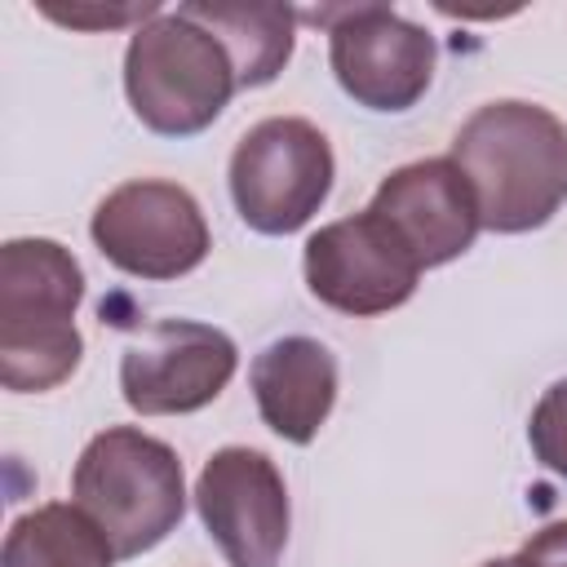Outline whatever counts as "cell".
Returning <instances> with one entry per match:
<instances>
[{"label": "cell", "mask_w": 567, "mask_h": 567, "mask_svg": "<svg viewBox=\"0 0 567 567\" xmlns=\"http://www.w3.org/2000/svg\"><path fill=\"white\" fill-rule=\"evenodd\" d=\"M452 164L487 230H536L567 199V124L532 102H487L461 124Z\"/></svg>", "instance_id": "1"}, {"label": "cell", "mask_w": 567, "mask_h": 567, "mask_svg": "<svg viewBox=\"0 0 567 567\" xmlns=\"http://www.w3.org/2000/svg\"><path fill=\"white\" fill-rule=\"evenodd\" d=\"M84 275L53 239H9L0 248V381L9 390H53L80 363L75 306Z\"/></svg>", "instance_id": "2"}, {"label": "cell", "mask_w": 567, "mask_h": 567, "mask_svg": "<svg viewBox=\"0 0 567 567\" xmlns=\"http://www.w3.org/2000/svg\"><path fill=\"white\" fill-rule=\"evenodd\" d=\"M71 492L75 505L102 527L115 558L155 549L186 514L177 452L133 425H111L80 452Z\"/></svg>", "instance_id": "3"}, {"label": "cell", "mask_w": 567, "mask_h": 567, "mask_svg": "<svg viewBox=\"0 0 567 567\" xmlns=\"http://www.w3.org/2000/svg\"><path fill=\"white\" fill-rule=\"evenodd\" d=\"M124 89L133 115L146 128L164 137H186L208 128L226 111L239 75L208 27H199L186 9H159L128 40Z\"/></svg>", "instance_id": "4"}, {"label": "cell", "mask_w": 567, "mask_h": 567, "mask_svg": "<svg viewBox=\"0 0 567 567\" xmlns=\"http://www.w3.org/2000/svg\"><path fill=\"white\" fill-rule=\"evenodd\" d=\"M332 190V146L297 115L252 124L230 155V195L239 217L261 235L301 230Z\"/></svg>", "instance_id": "5"}, {"label": "cell", "mask_w": 567, "mask_h": 567, "mask_svg": "<svg viewBox=\"0 0 567 567\" xmlns=\"http://www.w3.org/2000/svg\"><path fill=\"white\" fill-rule=\"evenodd\" d=\"M328 27L332 71L368 111H408L434 75V40L385 4H346L310 13Z\"/></svg>", "instance_id": "6"}, {"label": "cell", "mask_w": 567, "mask_h": 567, "mask_svg": "<svg viewBox=\"0 0 567 567\" xmlns=\"http://www.w3.org/2000/svg\"><path fill=\"white\" fill-rule=\"evenodd\" d=\"M93 244L111 266L137 279H177L208 257V226L190 190L137 177L97 204Z\"/></svg>", "instance_id": "7"}, {"label": "cell", "mask_w": 567, "mask_h": 567, "mask_svg": "<svg viewBox=\"0 0 567 567\" xmlns=\"http://www.w3.org/2000/svg\"><path fill=\"white\" fill-rule=\"evenodd\" d=\"M416 279V257L372 208L315 230L306 244V284L341 315H385L412 297Z\"/></svg>", "instance_id": "8"}, {"label": "cell", "mask_w": 567, "mask_h": 567, "mask_svg": "<svg viewBox=\"0 0 567 567\" xmlns=\"http://www.w3.org/2000/svg\"><path fill=\"white\" fill-rule=\"evenodd\" d=\"M235 341L195 319L151 323L120 363L124 403L142 416H173L213 403L235 377Z\"/></svg>", "instance_id": "9"}, {"label": "cell", "mask_w": 567, "mask_h": 567, "mask_svg": "<svg viewBox=\"0 0 567 567\" xmlns=\"http://www.w3.org/2000/svg\"><path fill=\"white\" fill-rule=\"evenodd\" d=\"M195 505L230 567H279L288 545V487L266 452H213L195 483Z\"/></svg>", "instance_id": "10"}, {"label": "cell", "mask_w": 567, "mask_h": 567, "mask_svg": "<svg viewBox=\"0 0 567 567\" xmlns=\"http://www.w3.org/2000/svg\"><path fill=\"white\" fill-rule=\"evenodd\" d=\"M368 208L399 235L421 270L461 257L483 226L474 190L452 159H416L394 168Z\"/></svg>", "instance_id": "11"}, {"label": "cell", "mask_w": 567, "mask_h": 567, "mask_svg": "<svg viewBox=\"0 0 567 567\" xmlns=\"http://www.w3.org/2000/svg\"><path fill=\"white\" fill-rule=\"evenodd\" d=\"M252 394L261 421L288 439L310 443L337 399V359L315 337H279L252 359Z\"/></svg>", "instance_id": "12"}, {"label": "cell", "mask_w": 567, "mask_h": 567, "mask_svg": "<svg viewBox=\"0 0 567 567\" xmlns=\"http://www.w3.org/2000/svg\"><path fill=\"white\" fill-rule=\"evenodd\" d=\"M199 27H208L221 49L230 53V66L239 75V89L270 84L284 62L292 58V9L284 4H182Z\"/></svg>", "instance_id": "13"}, {"label": "cell", "mask_w": 567, "mask_h": 567, "mask_svg": "<svg viewBox=\"0 0 567 567\" xmlns=\"http://www.w3.org/2000/svg\"><path fill=\"white\" fill-rule=\"evenodd\" d=\"M115 549L102 527L71 505H40L4 536V567H111Z\"/></svg>", "instance_id": "14"}, {"label": "cell", "mask_w": 567, "mask_h": 567, "mask_svg": "<svg viewBox=\"0 0 567 567\" xmlns=\"http://www.w3.org/2000/svg\"><path fill=\"white\" fill-rule=\"evenodd\" d=\"M527 439H532L536 461L567 478V377L540 394L532 425H527Z\"/></svg>", "instance_id": "15"}, {"label": "cell", "mask_w": 567, "mask_h": 567, "mask_svg": "<svg viewBox=\"0 0 567 567\" xmlns=\"http://www.w3.org/2000/svg\"><path fill=\"white\" fill-rule=\"evenodd\" d=\"M44 13L53 22H66V27H124V22H151L159 13V4H128V9H97V4L58 9V4H44Z\"/></svg>", "instance_id": "16"}, {"label": "cell", "mask_w": 567, "mask_h": 567, "mask_svg": "<svg viewBox=\"0 0 567 567\" xmlns=\"http://www.w3.org/2000/svg\"><path fill=\"white\" fill-rule=\"evenodd\" d=\"M514 563H518V567H567V518L540 527V532L523 545V554H518Z\"/></svg>", "instance_id": "17"}, {"label": "cell", "mask_w": 567, "mask_h": 567, "mask_svg": "<svg viewBox=\"0 0 567 567\" xmlns=\"http://www.w3.org/2000/svg\"><path fill=\"white\" fill-rule=\"evenodd\" d=\"M483 567H518L514 558H492V563H483Z\"/></svg>", "instance_id": "18"}]
</instances>
